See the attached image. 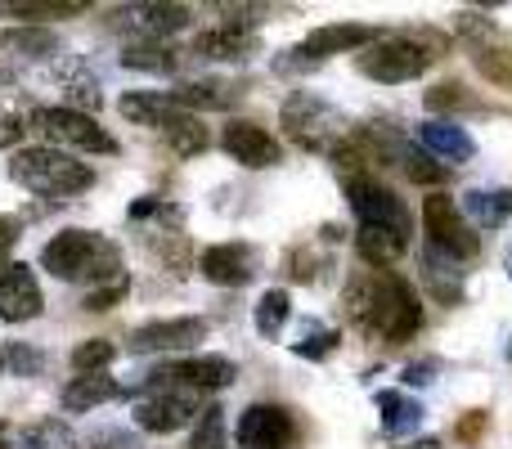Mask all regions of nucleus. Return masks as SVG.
I'll use <instances>...</instances> for the list:
<instances>
[{"mask_svg": "<svg viewBox=\"0 0 512 449\" xmlns=\"http://www.w3.org/2000/svg\"><path fill=\"white\" fill-rule=\"evenodd\" d=\"M5 50H23V54H54V36L50 32H0Z\"/></svg>", "mask_w": 512, "mask_h": 449, "instance_id": "obj_35", "label": "nucleus"}, {"mask_svg": "<svg viewBox=\"0 0 512 449\" xmlns=\"http://www.w3.org/2000/svg\"><path fill=\"white\" fill-rule=\"evenodd\" d=\"M378 418H382V432L387 436H409L423 427V405H418L414 396H405V391H382L378 396Z\"/></svg>", "mask_w": 512, "mask_h": 449, "instance_id": "obj_21", "label": "nucleus"}, {"mask_svg": "<svg viewBox=\"0 0 512 449\" xmlns=\"http://www.w3.org/2000/svg\"><path fill=\"white\" fill-rule=\"evenodd\" d=\"M122 396V387H117L113 378H104V373H81V378H72L68 387H63V409L68 414H90L95 405H108V400Z\"/></svg>", "mask_w": 512, "mask_h": 449, "instance_id": "obj_20", "label": "nucleus"}, {"mask_svg": "<svg viewBox=\"0 0 512 449\" xmlns=\"http://www.w3.org/2000/svg\"><path fill=\"white\" fill-rule=\"evenodd\" d=\"M189 449H225V409L221 405H207L203 409V418H198Z\"/></svg>", "mask_w": 512, "mask_h": 449, "instance_id": "obj_33", "label": "nucleus"}, {"mask_svg": "<svg viewBox=\"0 0 512 449\" xmlns=\"http://www.w3.org/2000/svg\"><path fill=\"white\" fill-rule=\"evenodd\" d=\"M423 229H427V247L436 256H450V261H472L481 252V238L472 234V225L463 221V212L454 207V198L432 194L423 198Z\"/></svg>", "mask_w": 512, "mask_h": 449, "instance_id": "obj_6", "label": "nucleus"}, {"mask_svg": "<svg viewBox=\"0 0 512 449\" xmlns=\"http://www.w3.org/2000/svg\"><path fill=\"white\" fill-rule=\"evenodd\" d=\"M346 198H351V212H355V221H360V229H382V234H396L409 243L414 216H409L405 198H396L382 180L351 176L346 180Z\"/></svg>", "mask_w": 512, "mask_h": 449, "instance_id": "obj_4", "label": "nucleus"}, {"mask_svg": "<svg viewBox=\"0 0 512 449\" xmlns=\"http://www.w3.org/2000/svg\"><path fill=\"white\" fill-rule=\"evenodd\" d=\"M436 54L427 50L418 36H387L373 50L360 54V72L369 81H382V86H400V81H414L432 68Z\"/></svg>", "mask_w": 512, "mask_h": 449, "instance_id": "obj_5", "label": "nucleus"}, {"mask_svg": "<svg viewBox=\"0 0 512 449\" xmlns=\"http://www.w3.org/2000/svg\"><path fill=\"white\" fill-rule=\"evenodd\" d=\"M378 27H360V23H328V27H315V32L301 41L297 54L306 59H328V54H346V50H360V45H373L378 41Z\"/></svg>", "mask_w": 512, "mask_h": 449, "instance_id": "obj_16", "label": "nucleus"}, {"mask_svg": "<svg viewBox=\"0 0 512 449\" xmlns=\"http://www.w3.org/2000/svg\"><path fill=\"white\" fill-rule=\"evenodd\" d=\"M113 360H117V346L104 342V337H90V342H81L72 351V369L77 373H104Z\"/></svg>", "mask_w": 512, "mask_h": 449, "instance_id": "obj_31", "label": "nucleus"}, {"mask_svg": "<svg viewBox=\"0 0 512 449\" xmlns=\"http://www.w3.org/2000/svg\"><path fill=\"white\" fill-rule=\"evenodd\" d=\"M18 135H23V126H18V122H0V149H5V144H14Z\"/></svg>", "mask_w": 512, "mask_h": 449, "instance_id": "obj_42", "label": "nucleus"}, {"mask_svg": "<svg viewBox=\"0 0 512 449\" xmlns=\"http://www.w3.org/2000/svg\"><path fill=\"white\" fill-rule=\"evenodd\" d=\"M418 144H423L432 158H441V162H468L472 153H477V140H472L463 126H454V122H423L418 126Z\"/></svg>", "mask_w": 512, "mask_h": 449, "instance_id": "obj_19", "label": "nucleus"}, {"mask_svg": "<svg viewBox=\"0 0 512 449\" xmlns=\"http://www.w3.org/2000/svg\"><path fill=\"white\" fill-rule=\"evenodd\" d=\"M459 104H468V95H463V86H450V81L427 95V108H459Z\"/></svg>", "mask_w": 512, "mask_h": 449, "instance_id": "obj_38", "label": "nucleus"}, {"mask_svg": "<svg viewBox=\"0 0 512 449\" xmlns=\"http://www.w3.org/2000/svg\"><path fill=\"white\" fill-rule=\"evenodd\" d=\"M162 135L171 140V149H176L180 158H194V153H203V149H207V131H203V122H198L194 113H185L180 122H171Z\"/></svg>", "mask_w": 512, "mask_h": 449, "instance_id": "obj_28", "label": "nucleus"}, {"mask_svg": "<svg viewBox=\"0 0 512 449\" xmlns=\"http://www.w3.org/2000/svg\"><path fill=\"white\" fill-rule=\"evenodd\" d=\"M122 292H126V279H117L113 288L90 292V297H86V310H113V301H122Z\"/></svg>", "mask_w": 512, "mask_h": 449, "instance_id": "obj_40", "label": "nucleus"}, {"mask_svg": "<svg viewBox=\"0 0 512 449\" xmlns=\"http://www.w3.org/2000/svg\"><path fill=\"white\" fill-rule=\"evenodd\" d=\"M508 274H512V252H508Z\"/></svg>", "mask_w": 512, "mask_h": 449, "instance_id": "obj_45", "label": "nucleus"}, {"mask_svg": "<svg viewBox=\"0 0 512 449\" xmlns=\"http://www.w3.org/2000/svg\"><path fill=\"white\" fill-rule=\"evenodd\" d=\"M113 18L131 23V32L135 36H149V41H162V36L189 27V9L185 5H131V9H117Z\"/></svg>", "mask_w": 512, "mask_h": 449, "instance_id": "obj_17", "label": "nucleus"}, {"mask_svg": "<svg viewBox=\"0 0 512 449\" xmlns=\"http://www.w3.org/2000/svg\"><path fill=\"white\" fill-rule=\"evenodd\" d=\"M283 126H288V135L301 144V149H333L337 135H346V122L337 108H328L324 99L315 95H292L288 104H283Z\"/></svg>", "mask_w": 512, "mask_h": 449, "instance_id": "obj_8", "label": "nucleus"}, {"mask_svg": "<svg viewBox=\"0 0 512 449\" xmlns=\"http://www.w3.org/2000/svg\"><path fill=\"white\" fill-rule=\"evenodd\" d=\"M41 265L63 283L77 279H108L122 270V256L108 238L90 234V229H63L41 247Z\"/></svg>", "mask_w": 512, "mask_h": 449, "instance_id": "obj_3", "label": "nucleus"}, {"mask_svg": "<svg viewBox=\"0 0 512 449\" xmlns=\"http://www.w3.org/2000/svg\"><path fill=\"white\" fill-rule=\"evenodd\" d=\"M122 117L135 126H153V131H167L171 122L185 117V108L176 104V95H153V90H131L122 99Z\"/></svg>", "mask_w": 512, "mask_h": 449, "instance_id": "obj_18", "label": "nucleus"}, {"mask_svg": "<svg viewBox=\"0 0 512 449\" xmlns=\"http://www.w3.org/2000/svg\"><path fill=\"white\" fill-rule=\"evenodd\" d=\"M198 270L207 283H221V288H243L256 274V252L248 243H216L198 256Z\"/></svg>", "mask_w": 512, "mask_h": 449, "instance_id": "obj_15", "label": "nucleus"}, {"mask_svg": "<svg viewBox=\"0 0 512 449\" xmlns=\"http://www.w3.org/2000/svg\"><path fill=\"white\" fill-rule=\"evenodd\" d=\"M405 382H432V364H409Z\"/></svg>", "mask_w": 512, "mask_h": 449, "instance_id": "obj_41", "label": "nucleus"}, {"mask_svg": "<svg viewBox=\"0 0 512 449\" xmlns=\"http://www.w3.org/2000/svg\"><path fill=\"white\" fill-rule=\"evenodd\" d=\"M239 378V369H234V360H225V355H198V360H176V364H162V369H153L149 387H189V391H221L230 387V382Z\"/></svg>", "mask_w": 512, "mask_h": 449, "instance_id": "obj_10", "label": "nucleus"}, {"mask_svg": "<svg viewBox=\"0 0 512 449\" xmlns=\"http://www.w3.org/2000/svg\"><path fill=\"white\" fill-rule=\"evenodd\" d=\"M288 315H292V297L283 288H270L261 301H256V333L279 337L283 324H288Z\"/></svg>", "mask_w": 512, "mask_h": 449, "instance_id": "obj_27", "label": "nucleus"}, {"mask_svg": "<svg viewBox=\"0 0 512 449\" xmlns=\"http://www.w3.org/2000/svg\"><path fill=\"white\" fill-rule=\"evenodd\" d=\"M9 176L41 198H72L95 185V171H90L86 162H77L63 149H50V144H41V149H18L14 162H9Z\"/></svg>", "mask_w": 512, "mask_h": 449, "instance_id": "obj_2", "label": "nucleus"}, {"mask_svg": "<svg viewBox=\"0 0 512 449\" xmlns=\"http://www.w3.org/2000/svg\"><path fill=\"white\" fill-rule=\"evenodd\" d=\"M5 364H9V369H14V373H18V378H36V373L45 369V355L36 351V346H23V342H14V346H9V351H5Z\"/></svg>", "mask_w": 512, "mask_h": 449, "instance_id": "obj_36", "label": "nucleus"}, {"mask_svg": "<svg viewBox=\"0 0 512 449\" xmlns=\"http://www.w3.org/2000/svg\"><path fill=\"white\" fill-rule=\"evenodd\" d=\"M355 247H360V256L373 265V270H387V265L396 261L400 252H405V238H396V234H382V229H360V238H355Z\"/></svg>", "mask_w": 512, "mask_h": 449, "instance_id": "obj_26", "label": "nucleus"}, {"mask_svg": "<svg viewBox=\"0 0 512 449\" xmlns=\"http://www.w3.org/2000/svg\"><path fill=\"white\" fill-rule=\"evenodd\" d=\"M0 369H5V351H0Z\"/></svg>", "mask_w": 512, "mask_h": 449, "instance_id": "obj_44", "label": "nucleus"}, {"mask_svg": "<svg viewBox=\"0 0 512 449\" xmlns=\"http://www.w3.org/2000/svg\"><path fill=\"white\" fill-rule=\"evenodd\" d=\"M396 158L405 162L409 180H418V185H441V180H445V167H436L432 153H418V149H409V144H400Z\"/></svg>", "mask_w": 512, "mask_h": 449, "instance_id": "obj_34", "label": "nucleus"}, {"mask_svg": "<svg viewBox=\"0 0 512 449\" xmlns=\"http://www.w3.org/2000/svg\"><path fill=\"white\" fill-rule=\"evenodd\" d=\"M207 337V319H158L131 333V355H153V351H189Z\"/></svg>", "mask_w": 512, "mask_h": 449, "instance_id": "obj_12", "label": "nucleus"}, {"mask_svg": "<svg viewBox=\"0 0 512 449\" xmlns=\"http://www.w3.org/2000/svg\"><path fill=\"white\" fill-rule=\"evenodd\" d=\"M221 149L230 153L239 167H252V171L274 167V162H279V140H274L265 126H256V122H230L221 131Z\"/></svg>", "mask_w": 512, "mask_h": 449, "instance_id": "obj_13", "label": "nucleus"}, {"mask_svg": "<svg viewBox=\"0 0 512 449\" xmlns=\"http://www.w3.org/2000/svg\"><path fill=\"white\" fill-rule=\"evenodd\" d=\"M463 207L472 212V221H477V225H504L512 216V189H495V194L472 189V194L463 198Z\"/></svg>", "mask_w": 512, "mask_h": 449, "instance_id": "obj_23", "label": "nucleus"}, {"mask_svg": "<svg viewBox=\"0 0 512 449\" xmlns=\"http://www.w3.org/2000/svg\"><path fill=\"white\" fill-rule=\"evenodd\" d=\"M122 63L126 68H140V72H171L176 68V59H171L158 41H131L122 50Z\"/></svg>", "mask_w": 512, "mask_h": 449, "instance_id": "obj_29", "label": "nucleus"}, {"mask_svg": "<svg viewBox=\"0 0 512 449\" xmlns=\"http://www.w3.org/2000/svg\"><path fill=\"white\" fill-rule=\"evenodd\" d=\"M41 283H36V274L27 270V265H5L0 270V319H9V324H23V319H36L41 315Z\"/></svg>", "mask_w": 512, "mask_h": 449, "instance_id": "obj_14", "label": "nucleus"}, {"mask_svg": "<svg viewBox=\"0 0 512 449\" xmlns=\"http://www.w3.org/2000/svg\"><path fill=\"white\" fill-rule=\"evenodd\" d=\"M32 131H41L50 140V149H86V153H117V140L95 126V117L77 113V108H36Z\"/></svg>", "mask_w": 512, "mask_h": 449, "instance_id": "obj_7", "label": "nucleus"}, {"mask_svg": "<svg viewBox=\"0 0 512 449\" xmlns=\"http://www.w3.org/2000/svg\"><path fill=\"white\" fill-rule=\"evenodd\" d=\"M477 68L486 72L495 86L512 90V50H486V54H477Z\"/></svg>", "mask_w": 512, "mask_h": 449, "instance_id": "obj_37", "label": "nucleus"}, {"mask_svg": "<svg viewBox=\"0 0 512 449\" xmlns=\"http://www.w3.org/2000/svg\"><path fill=\"white\" fill-rule=\"evenodd\" d=\"M0 436H5V418H0Z\"/></svg>", "mask_w": 512, "mask_h": 449, "instance_id": "obj_43", "label": "nucleus"}, {"mask_svg": "<svg viewBox=\"0 0 512 449\" xmlns=\"http://www.w3.org/2000/svg\"><path fill=\"white\" fill-rule=\"evenodd\" d=\"M346 310L360 328L382 333L391 342H405L418 333L423 324V306H418V292L409 288L400 274L382 270V274H360V279L346 283Z\"/></svg>", "mask_w": 512, "mask_h": 449, "instance_id": "obj_1", "label": "nucleus"}, {"mask_svg": "<svg viewBox=\"0 0 512 449\" xmlns=\"http://www.w3.org/2000/svg\"><path fill=\"white\" fill-rule=\"evenodd\" d=\"M18 234H23V225H18L14 216H0V270L9 265V252H14Z\"/></svg>", "mask_w": 512, "mask_h": 449, "instance_id": "obj_39", "label": "nucleus"}, {"mask_svg": "<svg viewBox=\"0 0 512 449\" xmlns=\"http://www.w3.org/2000/svg\"><path fill=\"white\" fill-rule=\"evenodd\" d=\"M252 50H256V36L234 23L216 27V32H203L194 41V54H207V59H248Z\"/></svg>", "mask_w": 512, "mask_h": 449, "instance_id": "obj_22", "label": "nucleus"}, {"mask_svg": "<svg viewBox=\"0 0 512 449\" xmlns=\"http://www.w3.org/2000/svg\"><path fill=\"white\" fill-rule=\"evenodd\" d=\"M153 391H158V396L135 409V423H140L144 432L171 436L185 423L203 418V391H189V387H153Z\"/></svg>", "mask_w": 512, "mask_h": 449, "instance_id": "obj_9", "label": "nucleus"}, {"mask_svg": "<svg viewBox=\"0 0 512 449\" xmlns=\"http://www.w3.org/2000/svg\"><path fill=\"white\" fill-rule=\"evenodd\" d=\"M337 342H342V337H337V328H324V324H310L306 333H301V342L292 346V351L301 355V360H328V355L337 351Z\"/></svg>", "mask_w": 512, "mask_h": 449, "instance_id": "obj_32", "label": "nucleus"}, {"mask_svg": "<svg viewBox=\"0 0 512 449\" xmlns=\"http://www.w3.org/2000/svg\"><path fill=\"white\" fill-rule=\"evenodd\" d=\"M176 95V104L185 108H230L234 104V90L225 86V81H189V86H180V90H171Z\"/></svg>", "mask_w": 512, "mask_h": 449, "instance_id": "obj_24", "label": "nucleus"}, {"mask_svg": "<svg viewBox=\"0 0 512 449\" xmlns=\"http://www.w3.org/2000/svg\"><path fill=\"white\" fill-rule=\"evenodd\" d=\"M86 9V0H0V14L9 18H72Z\"/></svg>", "mask_w": 512, "mask_h": 449, "instance_id": "obj_25", "label": "nucleus"}, {"mask_svg": "<svg viewBox=\"0 0 512 449\" xmlns=\"http://www.w3.org/2000/svg\"><path fill=\"white\" fill-rule=\"evenodd\" d=\"M292 436L297 423L279 405H248L239 414V449H288Z\"/></svg>", "mask_w": 512, "mask_h": 449, "instance_id": "obj_11", "label": "nucleus"}, {"mask_svg": "<svg viewBox=\"0 0 512 449\" xmlns=\"http://www.w3.org/2000/svg\"><path fill=\"white\" fill-rule=\"evenodd\" d=\"M18 449H77V441H72V432L59 423V418H45V423L27 427Z\"/></svg>", "mask_w": 512, "mask_h": 449, "instance_id": "obj_30", "label": "nucleus"}]
</instances>
